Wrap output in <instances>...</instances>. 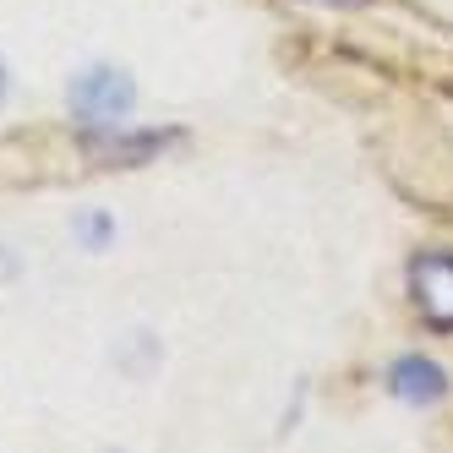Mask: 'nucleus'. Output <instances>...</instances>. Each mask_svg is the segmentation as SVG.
I'll return each instance as SVG.
<instances>
[{
    "label": "nucleus",
    "mask_w": 453,
    "mask_h": 453,
    "mask_svg": "<svg viewBox=\"0 0 453 453\" xmlns=\"http://www.w3.org/2000/svg\"><path fill=\"white\" fill-rule=\"evenodd\" d=\"M137 104V88L126 72L115 66H88L72 77V110L88 120V126H120Z\"/></svg>",
    "instance_id": "nucleus-1"
},
{
    "label": "nucleus",
    "mask_w": 453,
    "mask_h": 453,
    "mask_svg": "<svg viewBox=\"0 0 453 453\" xmlns=\"http://www.w3.org/2000/svg\"><path fill=\"white\" fill-rule=\"evenodd\" d=\"M410 289H415V311L426 328L453 334V257L448 251H420L410 263Z\"/></svg>",
    "instance_id": "nucleus-2"
},
{
    "label": "nucleus",
    "mask_w": 453,
    "mask_h": 453,
    "mask_svg": "<svg viewBox=\"0 0 453 453\" xmlns=\"http://www.w3.org/2000/svg\"><path fill=\"white\" fill-rule=\"evenodd\" d=\"M388 388L404 404H437L448 394V372L437 361H426V355H399L394 372H388Z\"/></svg>",
    "instance_id": "nucleus-3"
},
{
    "label": "nucleus",
    "mask_w": 453,
    "mask_h": 453,
    "mask_svg": "<svg viewBox=\"0 0 453 453\" xmlns=\"http://www.w3.org/2000/svg\"><path fill=\"white\" fill-rule=\"evenodd\" d=\"M0 99H6V66H0Z\"/></svg>",
    "instance_id": "nucleus-4"
}]
</instances>
